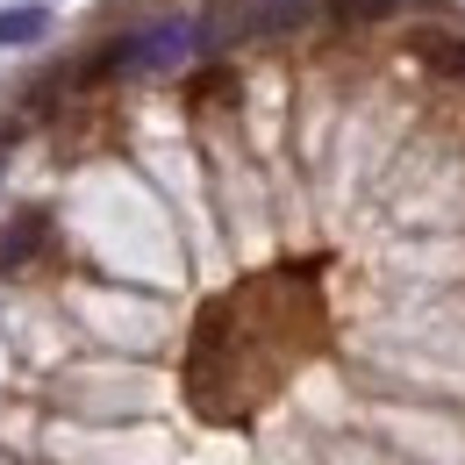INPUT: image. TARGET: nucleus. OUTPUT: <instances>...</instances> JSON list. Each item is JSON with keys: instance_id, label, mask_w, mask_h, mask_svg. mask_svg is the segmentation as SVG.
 <instances>
[{"instance_id": "1", "label": "nucleus", "mask_w": 465, "mask_h": 465, "mask_svg": "<svg viewBox=\"0 0 465 465\" xmlns=\"http://www.w3.org/2000/svg\"><path fill=\"white\" fill-rule=\"evenodd\" d=\"M201 51V29H193V15H158V22H143V29H129L108 44V72H136V79H158V72H179V64Z\"/></svg>"}, {"instance_id": "2", "label": "nucleus", "mask_w": 465, "mask_h": 465, "mask_svg": "<svg viewBox=\"0 0 465 465\" xmlns=\"http://www.w3.org/2000/svg\"><path fill=\"white\" fill-rule=\"evenodd\" d=\"M44 243H51V215H44V208H22V215L0 230V272H29V265L44 258Z\"/></svg>"}, {"instance_id": "3", "label": "nucleus", "mask_w": 465, "mask_h": 465, "mask_svg": "<svg viewBox=\"0 0 465 465\" xmlns=\"http://www.w3.org/2000/svg\"><path fill=\"white\" fill-rule=\"evenodd\" d=\"M44 36H51V7H44V0L0 7V51H29V44H44Z\"/></svg>"}, {"instance_id": "4", "label": "nucleus", "mask_w": 465, "mask_h": 465, "mask_svg": "<svg viewBox=\"0 0 465 465\" xmlns=\"http://www.w3.org/2000/svg\"><path fill=\"white\" fill-rule=\"evenodd\" d=\"M330 7V22H344V29H365V22H387L401 0H322Z\"/></svg>"}, {"instance_id": "5", "label": "nucleus", "mask_w": 465, "mask_h": 465, "mask_svg": "<svg viewBox=\"0 0 465 465\" xmlns=\"http://www.w3.org/2000/svg\"><path fill=\"white\" fill-rule=\"evenodd\" d=\"M415 51L437 64V72H459L465 79V36H415Z\"/></svg>"}]
</instances>
